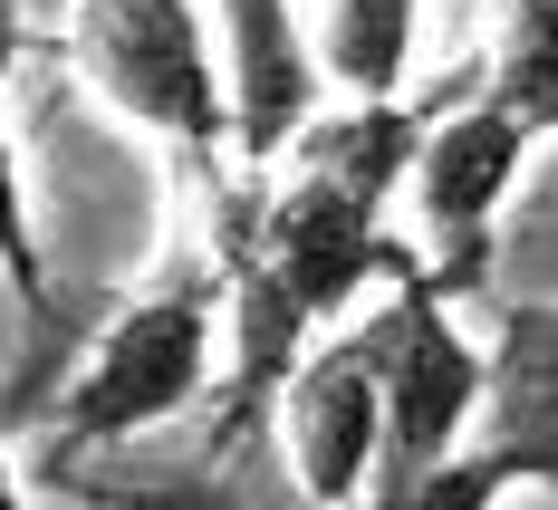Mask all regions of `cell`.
Wrapping results in <instances>:
<instances>
[{
    "instance_id": "8fae6325",
    "label": "cell",
    "mask_w": 558,
    "mask_h": 510,
    "mask_svg": "<svg viewBox=\"0 0 558 510\" xmlns=\"http://www.w3.org/2000/svg\"><path fill=\"white\" fill-rule=\"evenodd\" d=\"M20 0H0V97L20 77ZM0 280L20 289V318H29V347L49 356V270H39V222H29V193H20V155H10V116H0Z\"/></svg>"
},
{
    "instance_id": "ba28073f",
    "label": "cell",
    "mask_w": 558,
    "mask_h": 510,
    "mask_svg": "<svg viewBox=\"0 0 558 510\" xmlns=\"http://www.w3.org/2000/svg\"><path fill=\"white\" fill-rule=\"evenodd\" d=\"M222 68H231V165H289L318 116L328 58L308 49L299 0H222Z\"/></svg>"
},
{
    "instance_id": "3957f363",
    "label": "cell",
    "mask_w": 558,
    "mask_h": 510,
    "mask_svg": "<svg viewBox=\"0 0 558 510\" xmlns=\"http://www.w3.org/2000/svg\"><path fill=\"white\" fill-rule=\"evenodd\" d=\"M77 58L193 173L231 155V68L213 58V20L193 0H77Z\"/></svg>"
},
{
    "instance_id": "9c48e42d",
    "label": "cell",
    "mask_w": 558,
    "mask_h": 510,
    "mask_svg": "<svg viewBox=\"0 0 558 510\" xmlns=\"http://www.w3.org/2000/svg\"><path fill=\"white\" fill-rule=\"evenodd\" d=\"M424 125H434V107H404V97H356V107H337V116H308V135L289 145V165L347 173L356 193H376V203H386L395 183H414Z\"/></svg>"
},
{
    "instance_id": "6da1fadb",
    "label": "cell",
    "mask_w": 558,
    "mask_h": 510,
    "mask_svg": "<svg viewBox=\"0 0 558 510\" xmlns=\"http://www.w3.org/2000/svg\"><path fill=\"white\" fill-rule=\"evenodd\" d=\"M231 299V280H203V260H173L145 299H125L97 347L77 356V376L58 386L49 434L68 453H107L135 444L173 414H193L213 386V308Z\"/></svg>"
},
{
    "instance_id": "7a4b0ae2",
    "label": "cell",
    "mask_w": 558,
    "mask_h": 510,
    "mask_svg": "<svg viewBox=\"0 0 558 510\" xmlns=\"http://www.w3.org/2000/svg\"><path fill=\"white\" fill-rule=\"evenodd\" d=\"M482 396H492V347L452 318V289L434 280V260L404 270L386 299V462L366 501H424V482L472 444Z\"/></svg>"
},
{
    "instance_id": "277c9868",
    "label": "cell",
    "mask_w": 558,
    "mask_h": 510,
    "mask_svg": "<svg viewBox=\"0 0 558 510\" xmlns=\"http://www.w3.org/2000/svg\"><path fill=\"white\" fill-rule=\"evenodd\" d=\"M510 482L558 491V299H492V396L472 444L424 482L414 510H462Z\"/></svg>"
},
{
    "instance_id": "30bf717a",
    "label": "cell",
    "mask_w": 558,
    "mask_h": 510,
    "mask_svg": "<svg viewBox=\"0 0 558 510\" xmlns=\"http://www.w3.org/2000/svg\"><path fill=\"white\" fill-rule=\"evenodd\" d=\"M414 10L424 0H328V77L347 97H404V68H414Z\"/></svg>"
},
{
    "instance_id": "5b68a950",
    "label": "cell",
    "mask_w": 558,
    "mask_h": 510,
    "mask_svg": "<svg viewBox=\"0 0 558 510\" xmlns=\"http://www.w3.org/2000/svg\"><path fill=\"white\" fill-rule=\"evenodd\" d=\"M539 135H530V116L492 97V77H482V97L472 107H452L424 125V155H414V212L434 231V280L452 299H492V222H501L510 183H520V155H530Z\"/></svg>"
},
{
    "instance_id": "8992f818",
    "label": "cell",
    "mask_w": 558,
    "mask_h": 510,
    "mask_svg": "<svg viewBox=\"0 0 558 510\" xmlns=\"http://www.w3.org/2000/svg\"><path fill=\"white\" fill-rule=\"evenodd\" d=\"M260 251L279 260V280L299 289L318 318H347L366 280H404L424 270V251H404L386 231V203L356 193L347 173H318V165H289L260 203Z\"/></svg>"
},
{
    "instance_id": "52a82bcc",
    "label": "cell",
    "mask_w": 558,
    "mask_h": 510,
    "mask_svg": "<svg viewBox=\"0 0 558 510\" xmlns=\"http://www.w3.org/2000/svg\"><path fill=\"white\" fill-rule=\"evenodd\" d=\"M279 424H289L299 491H318V501L376 491V462H386V308L366 328H337L328 347H308V366L279 396Z\"/></svg>"
},
{
    "instance_id": "4fadbf2b",
    "label": "cell",
    "mask_w": 558,
    "mask_h": 510,
    "mask_svg": "<svg viewBox=\"0 0 558 510\" xmlns=\"http://www.w3.org/2000/svg\"><path fill=\"white\" fill-rule=\"evenodd\" d=\"M10 491H20V472H10V453H0V501H10Z\"/></svg>"
},
{
    "instance_id": "7c38bea8",
    "label": "cell",
    "mask_w": 558,
    "mask_h": 510,
    "mask_svg": "<svg viewBox=\"0 0 558 510\" xmlns=\"http://www.w3.org/2000/svg\"><path fill=\"white\" fill-rule=\"evenodd\" d=\"M492 97H510V107L530 116V135H558V39L549 29H501Z\"/></svg>"
}]
</instances>
